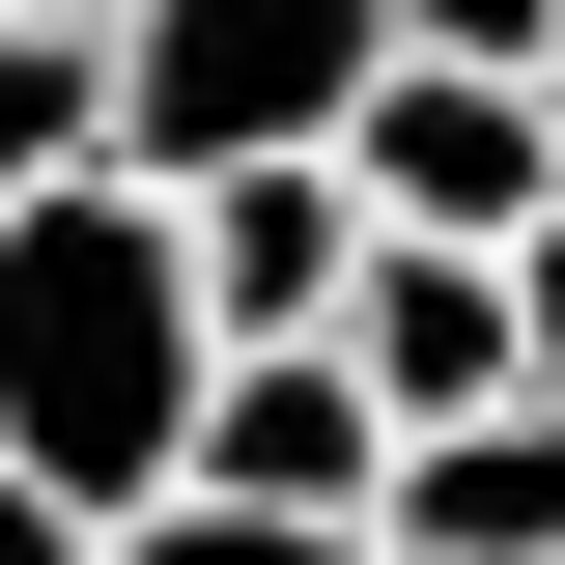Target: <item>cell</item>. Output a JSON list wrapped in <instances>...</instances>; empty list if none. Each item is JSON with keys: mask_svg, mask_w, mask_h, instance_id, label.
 I'll list each match as a JSON object with an SVG mask.
<instances>
[{"mask_svg": "<svg viewBox=\"0 0 565 565\" xmlns=\"http://www.w3.org/2000/svg\"><path fill=\"white\" fill-rule=\"evenodd\" d=\"M0 565H114V537H85V509L29 481V452H0Z\"/></svg>", "mask_w": 565, "mask_h": 565, "instance_id": "30bf717a", "label": "cell"}, {"mask_svg": "<svg viewBox=\"0 0 565 565\" xmlns=\"http://www.w3.org/2000/svg\"><path fill=\"white\" fill-rule=\"evenodd\" d=\"M199 396H226V311H199V226L170 170H57V199H0V452L141 537V509L199 481Z\"/></svg>", "mask_w": 565, "mask_h": 565, "instance_id": "6da1fadb", "label": "cell"}, {"mask_svg": "<svg viewBox=\"0 0 565 565\" xmlns=\"http://www.w3.org/2000/svg\"><path fill=\"white\" fill-rule=\"evenodd\" d=\"M396 565H565V396L424 424V452H396Z\"/></svg>", "mask_w": 565, "mask_h": 565, "instance_id": "52a82bcc", "label": "cell"}, {"mask_svg": "<svg viewBox=\"0 0 565 565\" xmlns=\"http://www.w3.org/2000/svg\"><path fill=\"white\" fill-rule=\"evenodd\" d=\"M199 481H226V509H396V396H367L340 340H226Z\"/></svg>", "mask_w": 565, "mask_h": 565, "instance_id": "8992f818", "label": "cell"}, {"mask_svg": "<svg viewBox=\"0 0 565 565\" xmlns=\"http://www.w3.org/2000/svg\"><path fill=\"white\" fill-rule=\"evenodd\" d=\"M424 57H565V0H396Z\"/></svg>", "mask_w": 565, "mask_h": 565, "instance_id": "9c48e42d", "label": "cell"}, {"mask_svg": "<svg viewBox=\"0 0 565 565\" xmlns=\"http://www.w3.org/2000/svg\"><path fill=\"white\" fill-rule=\"evenodd\" d=\"M509 282H537V396H565V199H537V226H509Z\"/></svg>", "mask_w": 565, "mask_h": 565, "instance_id": "8fae6325", "label": "cell"}, {"mask_svg": "<svg viewBox=\"0 0 565 565\" xmlns=\"http://www.w3.org/2000/svg\"><path fill=\"white\" fill-rule=\"evenodd\" d=\"M170 226H199V311H226V340H340V311H367V255H396L340 141H282V170H199Z\"/></svg>", "mask_w": 565, "mask_h": 565, "instance_id": "277c9868", "label": "cell"}, {"mask_svg": "<svg viewBox=\"0 0 565 565\" xmlns=\"http://www.w3.org/2000/svg\"><path fill=\"white\" fill-rule=\"evenodd\" d=\"M424 29L396 0H170V29H114V170H282V141H367V85H396Z\"/></svg>", "mask_w": 565, "mask_h": 565, "instance_id": "7a4b0ae2", "label": "cell"}, {"mask_svg": "<svg viewBox=\"0 0 565 565\" xmlns=\"http://www.w3.org/2000/svg\"><path fill=\"white\" fill-rule=\"evenodd\" d=\"M537 85H565V57H537Z\"/></svg>", "mask_w": 565, "mask_h": 565, "instance_id": "4fadbf2b", "label": "cell"}, {"mask_svg": "<svg viewBox=\"0 0 565 565\" xmlns=\"http://www.w3.org/2000/svg\"><path fill=\"white\" fill-rule=\"evenodd\" d=\"M114 565H396V509H226V481H170Z\"/></svg>", "mask_w": 565, "mask_h": 565, "instance_id": "ba28073f", "label": "cell"}, {"mask_svg": "<svg viewBox=\"0 0 565 565\" xmlns=\"http://www.w3.org/2000/svg\"><path fill=\"white\" fill-rule=\"evenodd\" d=\"M29 29H85V57H114V29H170V0H29Z\"/></svg>", "mask_w": 565, "mask_h": 565, "instance_id": "7c38bea8", "label": "cell"}, {"mask_svg": "<svg viewBox=\"0 0 565 565\" xmlns=\"http://www.w3.org/2000/svg\"><path fill=\"white\" fill-rule=\"evenodd\" d=\"M340 367L396 396V452H424V424H509V396H537V282L396 226V255H367V311H340Z\"/></svg>", "mask_w": 565, "mask_h": 565, "instance_id": "5b68a950", "label": "cell"}, {"mask_svg": "<svg viewBox=\"0 0 565 565\" xmlns=\"http://www.w3.org/2000/svg\"><path fill=\"white\" fill-rule=\"evenodd\" d=\"M340 170H367V226H424V255H509V226L565 199V85L537 57H396Z\"/></svg>", "mask_w": 565, "mask_h": 565, "instance_id": "3957f363", "label": "cell"}]
</instances>
